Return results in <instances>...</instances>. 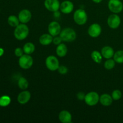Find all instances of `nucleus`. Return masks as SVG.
I'll return each instance as SVG.
<instances>
[{
  "label": "nucleus",
  "mask_w": 123,
  "mask_h": 123,
  "mask_svg": "<svg viewBox=\"0 0 123 123\" xmlns=\"http://www.w3.org/2000/svg\"><path fill=\"white\" fill-rule=\"evenodd\" d=\"M86 94L83 92H79L77 94V98L79 100H84L85 99V97Z\"/></svg>",
  "instance_id": "nucleus-31"
},
{
  "label": "nucleus",
  "mask_w": 123,
  "mask_h": 123,
  "mask_svg": "<svg viewBox=\"0 0 123 123\" xmlns=\"http://www.w3.org/2000/svg\"><path fill=\"white\" fill-rule=\"evenodd\" d=\"M8 24L13 27H16L18 25H19V19L18 17L14 15L10 16L7 19Z\"/></svg>",
  "instance_id": "nucleus-22"
},
{
  "label": "nucleus",
  "mask_w": 123,
  "mask_h": 123,
  "mask_svg": "<svg viewBox=\"0 0 123 123\" xmlns=\"http://www.w3.org/2000/svg\"><path fill=\"white\" fill-rule=\"evenodd\" d=\"M67 46L64 43H61V44H58V46L56 47V54L60 57H64L66 55L67 53Z\"/></svg>",
  "instance_id": "nucleus-19"
},
{
  "label": "nucleus",
  "mask_w": 123,
  "mask_h": 123,
  "mask_svg": "<svg viewBox=\"0 0 123 123\" xmlns=\"http://www.w3.org/2000/svg\"><path fill=\"white\" fill-rule=\"evenodd\" d=\"M99 102L105 106H109L112 103L113 98L111 96L108 94H103L100 97Z\"/></svg>",
  "instance_id": "nucleus-17"
},
{
  "label": "nucleus",
  "mask_w": 123,
  "mask_h": 123,
  "mask_svg": "<svg viewBox=\"0 0 123 123\" xmlns=\"http://www.w3.org/2000/svg\"><path fill=\"white\" fill-rule=\"evenodd\" d=\"M60 36L64 42H72L76 38V33L73 29L66 28L61 31Z\"/></svg>",
  "instance_id": "nucleus-2"
},
{
  "label": "nucleus",
  "mask_w": 123,
  "mask_h": 123,
  "mask_svg": "<svg viewBox=\"0 0 123 123\" xmlns=\"http://www.w3.org/2000/svg\"><path fill=\"white\" fill-rule=\"evenodd\" d=\"M108 8L111 12L118 14L122 12L123 4L120 0H109L108 2Z\"/></svg>",
  "instance_id": "nucleus-7"
},
{
  "label": "nucleus",
  "mask_w": 123,
  "mask_h": 123,
  "mask_svg": "<svg viewBox=\"0 0 123 123\" xmlns=\"http://www.w3.org/2000/svg\"><path fill=\"white\" fill-rule=\"evenodd\" d=\"M19 66L23 69H28L32 67L33 64V59L32 56L28 54L23 55L19 57Z\"/></svg>",
  "instance_id": "nucleus-4"
},
{
  "label": "nucleus",
  "mask_w": 123,
  "mask_h": 123,
  "mask_svg": "<svg viewBox=\"0 0 123 123\" xmlns=\"http://www.w3.org/2000/svg\"><path fill=\"white\" fill-rule=\"evenodd\" d=\"M111 96L114 100H119L122 97V92L119 90H115L112 92Z\"/></svg>",
  "instance_id": "nucleus-27"
},
{
  "label": "nucleus",
  "mask_w": 123,
  "mask_h": 123,
  "mask_svg": "<svg viewBox=\"0 0 123 123\" xmlns=\"http://www.w3.org/2000/svg\"><path fill=\"white\" fill-rule=\"evenodd\" d=\"M4 50L2 48H0V56H2L4 54Z\"/></svg>",
  "instance_id": "nucleus-32"
},
{
  "label": "nucleus",
  "mask_w": 123,
  "mask_h": 123,
  "mask_svg": "<svg viewBox=\"0 0 123 123\" xmlns=\"http://www.w3.org/2000/svg\"><path fill=\"white\" fill-rule=\"evenodd\" d=\"M29 34V28L25 24H19L16 27L14 31V36L16 39L23 40L28 37Z\"/></svg>",
  "instance_id": "nucleus-1"
},
{
  "label": "nucleus",
  "mask_w": 123,
  "mask_h": 123,
  "mask_svg": "<svg viewBox=\"0 0 123 123\" xmlns=\"http://www.w3.org/2000/svg\"><path fill=\"white\" fill-rule=\"evenodd\" d=\"M102 56L106 59H110L114 55V50L112 48L109 46H106L102 48L101 50Z\"/></svg>",
  "instance_id": "nucleus-16"
},
{
  "label": "nucleus",
  "mask_w": 123,
  "mask_h": 123,
  "mask_svg": "<svg viewBox=\"0 0 123 123\" xmlns=\"http://www.w3.org/2000/svg\"><path fill=\"white\" fill-rule=\"evenodd\" d=\"M89 36L92 38L98 37L102 33V28L98 24H93L91 25L88 30Z\"/></svg>",
  "instance_id": "nucleus-10"
},
{
  "label": "nucleus",
  "mask_w": 123,
  "mask_h": 123,
  "mask_svg": "<svg viewBox=\"0 0 123 123\" xmlns=\"http://www.w3.org/2000/svg\"><path fill=\"white\" fill-rule=\"evenodd\" d=\"M121 24V19L120 16L115 13L111 14L108 18V25L111 28L117 29Z\"/></svg>",
  "instance_id": "nucleus-8"
},
{
  "label": "nucleus",
  "mask_w": 123,
  "mask_h": 123,
  "mask_svg": "<svg viewBox=\"0 0 123 123\" xmlns=\"http://www.w3.org/2000/svg\"><path fill=\"white\" fill-rule=\"evenodd\" d=\"M31 16L32 14L30 10L27 9H24L19 12L18 18L20 22H21L22 24H27L31 20Z\"/></svg>",
  "instance_id": "nucleus-12"
},
{
  "label": "nucleus",
  "mask_w": 123,
  "mask_h": 123,
  "mask_svg": "<svg viewBox=\"0 0 123 123\" xmlns=\"http://www.w3.org/2000/svg\"><path fill=\"white\" fill-rule=\"evenodd\" d=\"M59 120L62 123H70L72 122V117L70 113L67 111H62L59 114Z\"/></svg>",
  "instance_id": "nucleus-15"
},
{
  "label": "nucleus",
  "mask_w": 123,
  "mask_h": 123,
  "mask_svg": "<svg viewBox=\"0 0 123 123\" xmlns=\"http://www.w3.org/2000/svg\"><path fill=\"white\" fill-rule=\"evenodd\" d=\"M18 86L20 88L21 90H25L26 89H27V88L28 87L29 83L28 81L26 80V78H24V77H20V78L18 80Z\"/></svg>",
  "instance_id": "nucleus-23"
},
{
  "label": "nucleus",
  "mask_w": 123,
  "mask_h": 123,
  "mask_svg": "<svg viewBox=\"0 0 123 123\" xmlns=\"http://www.w3.org/2000/svg\"><path fill=\"white\" fill-rule=\"evenodd\" d=\"M31 98V93L28 91H23L18 96V102L20 105H25L30 101Z\"/></svg>",
  "instance_id": "nucleus-14"
},
{
  "label": "nucleus",
  "mask_w": 123,
  "mask_h": 123,
  "mask_svg": "<svg viewBox=\"0 0 123 123\" xmlns=\"http://www.w3.org/2000/svg\"><path fill=\"white\" fill-rule=\"evenodd\" d=\"M114 60L117 63L122 64L123 63V50H118L114 54Z\"/></svg>",
  "instance_id": "nucleus-24"
},
{
  "label": "nucleus",
  "mask_w": 123,
  "mask_h": 123,
  "mask_svg": "<svg viewBox=\"0 0 123 123\" xmlns=\"http://www.w3.org/2000/svg\"><path fill=\"white\" fill-rule=\"evenodd\" d=\"M58 72L60 74H65L68 72V68L64 66H60L58 68Z\"/></svg>",
  "instance_id": "nucleus-28"
},
{
  "label": "nucleus",
  "mask_w": 123,
  "mask_h": 123,
  "mask_svg": "<svg viewBox=\"0 0 123 123\" xmlns=\"http://www.w3.org/2000/svg\"><path fill=\"white\" fill-rule=\"evenodd\" d=\"M115 61L114 60L112 59H107L106 61L105 62V68L107 70H111L115 67Z\"/></svg>",
  "instance_id": "nucleus-26"
},
{
  "label": "nucleus",
  "mask_w": 123,
  "mask_h": 123,
  "mask_svg": "<svg viewBox=\"0 0 123 123\" xmlns=\"http://www.w3.org/2000/svg\"><path fill=\"white\" fill-rule=\"evenodd\" d=\"M53 42V36L50 34H44L42 35L39 38V42L43 46L50 44Z\"/></svg>",
  "instance_id": "nucleus-18"
},
{
  "label": "nucleus",
  "mask_w": 123,
  "mask_h": 123,
  "mask_svg": "<svg viewBox=\"0 0 123 123\" xmlns=\"http://www.w3.org/2000/svg\"><path fill=\"white\" fill-rule=\"evenodd\" d=\"M48 31L52 36H56L60 34L61 31V28L60 24L56 21H53L48 26Z\"/></svg>",
  "instance_id": "nucleus-11"
},
{
  "label": "nucleus",
  "mask_w": 123,
  "mask_h": 123,
  "mask_svg": "<svg viewBox=\"0 0 123 123\" xmlns=\"http://www.w3.org/2000/svg\"><path fill=\"white\" fill-rule=\"evenodd\" d=\"M45 64L47 68L50 71H55L58 70L60 63L57 58L53 55L48 56L46 59Z\"/></svg>",
  "instance_id": "nucleus-6"
},
{
  "label": "nucleus",
  "mask_w": 123,
  "mask_h": 123,
  "mask_svg": "<svg viewBox=\"0 0 123 123\" xmlns=\"http://www.w3.org/2000/svg\"><path fill=\"white\" fill-rule=\"evenodd\" d=\"M73 19L76 24L79 25H82L86 24L88 19L87 14L84 9L79 8L75 11L73 14Z\"/></svg>",
  "instance_id": "nucleus-3"
},
{
  "label": "nucleus",
  "mask_w": 123,
  "mask_h": 123,
  "mask_svg": "<svg viewBox=\"0 0 123 123\" xmlns=\"http://www.w3.org/2000/svg\"><path fill=\"white\" fill-rule=\"evenodd\" d=\"M62 39H61V38L60 37H55V38H53V43H54L55 44H56V45H58V44H61V42H62Z\"/></svg>",
  "instance_id": "nucleus-30"
},
{
  "label": "nucleus",
  "mask_w": 123,
  "mask_h": 123,
  "mask_svg": "<svg viewBox=\"0 0 123 123\" xmlns=\"http://www.w3.org/2000/svg\"><path fill=\"white\" fill-rule=\"evenodd\" d=\"M73 8L74 5L70 1H64L60 4V9L64 14H70L73 12Z\"/></svg>",
  "instance_id": "nucleus-13"
},
{
  "label": "nucleus",
  "mask_w": 123,
  "mask_h": 123,
  "mask_svg": "<svg viewBox=\"0 0 123 123\" xmlns=\"http://www.w3.org/2000/svg\"><path fill=\"white\" fill-rule=\"evenodd\" d=\"M91 56L92 60L96 63L99 64L102 62L103 56H102V54L100 52L97 51V50H94L91 53Z\"/></svg>",
  "instance_id": "nucleus-21"
},
{
  "label": "nucleus",
  "mask_w": 123,
  "mask_h": 123,
  "mask_svg": "<svg viewBox=\"0 0 123 123\" xmlns=\"http://www.w3.org/2000/svg\"><path fill=\"white\" fill-rule=\"evenodd\" d=\"M24 50L23 49L20 48H17L16 49L14 50V54L16 56L18 57H20L21 56H22L24 55Z\"/></svg>",
  "instance_id": "nucleus-29"
},
{
  "label": "nucleus",
  "mask_w": 123,
  "mask_h": 123,
  "mask_svg": "<svg viewBox=\"0 0 123 123\" xmlns=\"http://www.w3.org/2000/svg\"><path fill=\"white\" fill-rule=\"evenodd\" d=\"M92 1L95 3H100V2H102V0H92Z\"/></svg>",
  "instance_id": "nucleus-33"
},
{
  "label": "nucleus",
  "mask_w": 123,
  "mask_h": 123,
  "mask_svg": "<svg viewBox=\"0 0 123 123\" xmlns=\"http://www.w3.org/2000/svg\"><path fill=\"white\" fill-rule=\"evenodd\" d=\"M11 103V98L8 96H3L0 97V106L6 107Z\"/></svg>",
  "instance_id": "nucleus-25"
},
{
  "label": "nucleus",
  "mask_w": 123,
  "mask_h": 123,
  "mask_svg": "<svg viewBox=\"0 0 123 123\" xmlns=\"http://www.w3.org/2000/svg\"><path fill=\"white\" fill-rule=\"evenodd\" d=\"M23 50H24V53L30 55L34 52L35 45L31 42H28L24 44L23 47Z\"/></svg>",
  "instance_id": "nucleus-20"
},
{
  "label": "nucleus",
  "mask_w": 123,
  "mask_h": 123,
  "mask_svg": "<svg viewBox=\"0 0 123 123\" xmlns=\"http://www.w3.org/2000/svg\"><path fill=\"white\" fill-rule=\"evenodd\" d=\"M44 6L50 12H57L60 7V3L58 0H45Z\"/></svg>",
  "instance_id": "nucleus-9"
},
{
  "label": "nucleus",
  "mask_w": 123,
  "mask_h": 123,
  "mask_svg": "<svg viewBox=\"0 0 123 123\" xmlns=\"http://www.w3.org/2000/svg\"><path fill=\"white\" fill-rule=\"evenodd\" d=\"M100 96L98 93L96 92H90L86 94L85 97V102L87 105L90 106H93L96 105L99 102Z\"/></svg>",
  "instance_id": "nucleus-5"
}]
</instances>
